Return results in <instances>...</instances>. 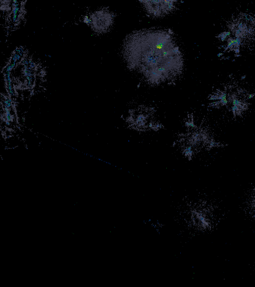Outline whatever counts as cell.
Segmentation results:
<instances>
[{
	"mask_svg": "<svg viewBox=\"0 0 255 287\" xmlns=\"http://www.w3.org/2000/svg\"><path fill=\"white\" fill-rule=\"evenodd\" d=\"M122 53L127 67L149 85L171 83L183 71L182 54L169 30L132 32L125 39Z\"/></svg>",
	"mask_w": 255,
	"mask_h": 287,
	"instance_id": "cell-1",
	"label": "cell"
},
{
	"mask_svg": "<svg viewBox=\"0 0 255 287\" xmlns=\"http://www.w3.org/2000/svg\"><path fill=\"white\" fill-rule=\"evenodd\" d=\"M251 95L241 87L228 85L217 89L209 97V105L216 108H225L235 117L241 116L247 110Z\"/></svg>",
	"mask_w": 255,
	"mask_h": 287,
	"instance_id": "cell-2",
	"label": "cell"
},
{
	"mask_svg": "<svg viewBox=\"0 0 255 287\" xmlns=\"http://www.w3.org/2000/svg\"><path fill=\"white\" fill-rule=\"evenodd\" d=\"M253 22V20L247 15L231 21L227 30L222 32L219 36L221 40L226 41L224 47L226 51L228 49L240 51L241 45L253 36L255 29Z\"/></svg>",
	"mask_w": 255,
	"mask_h": 287,
	"instance_id": "cell-3",
	"label": "cell"
},
{
	"mask_svg": "<svg viewBox=\"0 0 255 287\" xmlns=\"http://www.w3.org/2000/svg\"><path fill=\"white\" fill-rule=\"evenodd\" d=\"M187 124L188 130L180 139L181 151L186 157L190 159L203 148L219 146L209 133L205 129L196 126L193 120L188 121Z\"/></svg>",
	"mask_w": 255,
	"mask_h": 287,
	"instance_id": "cell-4",
	"label": "cell"
},
{
	"mask_svg": "<svg viewBox=\"0 0 255 287\" xmlns=\"http://www.w3.org/2000/svg\"><path fill=\"white\" fill-rule=\"evenodd\" d=\"M154 112L149 107H138L130 111L126 122L129 127L135 130L143 131L157 128L153 117Z\"/></svg>",
	"mask_w": 255,
	"mask_h": 287,
	"instance_id": "cell-5",
	"label": "cell"
},
{
	"mask_svg": "<svg viewBox=\"0 0 255 287\" xmlns=\"http://www.w3.org/2000/svg\"><path fill=\"white\" fill-rule=\"evenodd\" d=\"M139 2L150 16L160 17L172 12L176 7V0H141Z\"/></svg>",
	"mask_w": 255,
	"mask_h": 287,
	"instance_id": "cell-6",
	"label": "cell"
},
{
	"mask_svg": "<svg viewBox=\"0 0 255 287\" xmlns=\"http://www.w3.org/2000/svg\"><path fill=\"white\" fill-rule=\"evenodd\" d=\"M91 25L98 32H105L111 27L113 23L114 15L107 9L97 11L90 17Z\"/></svg>",
	"mask_w": 255,
	"mask_h": 287,
	"instance_id": "cell-7",
	"label": "cell"
},
{
	"mask_svg": "<svg viewBox=\"0 0 255 287\" xmlns=\"http://www.w3.org/2000/svg\"><path fill=\"white\" fill-rule=\"evenodd\" d=\"M13 108H7L3 106L1 107V117L2 120L7 127L10 126L14 120L15 112Z\"/></svg>",
	"mask_w": 255,
	"mask_h": 287,
	"instance_id": "cell-8",
	"label": "cell"
},
{
	"mask_svg": "<svg viewBox=\"0 0 255 287\" xmlns=\"http://www.w3.org/2000/svg\"><path fill=\"white\" fill-rule=\"evenodd\" d=\"M253 204H254V206L255 209V196L254 198Z\"/></svg>",
	"mask_w": 255,
	"mask_h": 287,
	"instance_id": "cell-9",
	"label": "cell"
}]
</instances>
